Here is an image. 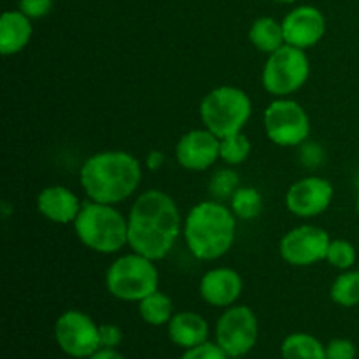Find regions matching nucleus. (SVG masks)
<instances>
[{"label": "nucleus", "instance_id": "nucleus-9", "mask_svg": "<svg viewBox=\"0 0 359 359\" xmlns=\"http://www.w3.org/2000/svg\"><path fill=\"white\" fill-rule=\"evenodd\" d=\"M217 346L230 358L248 354L258 340V319L245 305L230 307L216 326Z\"/></svg>", "mask_w": 359, "mask_h": 359}, {"label": "nucleus", "instance_id": "nucleus-19", "mask_svg": "<svg viewBox=\"0 0 359 359\" xmlns=\"http://www.w3.org/2000/svg\"><path fill=\"white\" fill-rule=\"evenodd\" d=\"M249 41L262 53H269L270 55V53L277 51V49L286 44L283 23L269 16L258 18L252 23L251 30H249Z\"/></svg>", "mask_w": 359, "mask_h": 359}, {"label": "nucleus", "instance_id": "nucleus-28", "mask_svg": "<svg viewBox=\"0 0 359 359\" xmlns=\"http://www.w3.org/2000/svg\"><path fill=\"white\" fill-rule=\"evenodd\" d=\"M356 358V347L351 340L337 339L332 340L326 347V359H354Z\"/></svg>", "mask_w": 359, "mask_h": 359}, {"label": "nucleus", "instance_id": "nucleus-14", "mask_svg": "<svg viewBox=\"0 0 359 359\" xmlns=\"http://www.w3.org/2000/svg\"><path fill=\"white\" fill-rule=\"evenodd\" d=\"M286 44L307 49L318 44L326 32V20L314 6H300L283 20Z\"/></svg>", "mask_w": 359, "mask_h": 359}, {"label": "nucleus", "instance_id": "nucleus-7", "mask_svg": "<svg viewBox=\"0 0 359 359\" xmlns=\"http://www.w3.org/2000/svg\"><path fill=\"white\" fill-rule=\"evenodd\" d=\"M311 62L305 49L284 44L270 53L263 67L262 81L265 90L273 97H286L300 90L309 79Z\"/></svg>", "mask_w": 359, "mask_h": 359}, {"label": "nucleus", "instance_id": "nucleus-2", "mask_svg": "<svg viewBox=\"0 0 359 359\" xmlns=\"http://www.w3.org/2000/svg\"><path fill=\"white\" fill-rule=\"evenodd\" d=\"M79 179L88 198L116 205L137 191L142 167L126 151H102L84 161Z\"/></svg>", "mask_w": 359, "mask_h": 359}, {"label": "nucleus", "instance_id": "nucleus-15", "mask_svg": "<svg viewBox=\"0 0 359 359\" xmlns=\"http://www.w3.org/2000/svg\"><path fill=\"white\" fill-rule=\"evenodd\" d=\"M242 290L241 273L226 266L209 270L200 280V294L212 307H231L241 298Z\"/></svg>", "mask_w": 359, "mask_h": 359}, {"label": "nucleus", "instance_id": "nucleus-22", "mask_svg": "<svg viewBox=\"0 0 359 359\" xmlns=\"http://www.w3.org/2000/svg\"><path fill=\"white\" fill-rule=\"evenodd\" d=\"M330 297L340 307L359 305V270H344L330 287Z\"/></svg>", "mask_w": 359, "mask_h": 359}, {"label": "nucleus", "instance_id": "nucleus-4", "mask_svg": "<svg viewBox=\"0 0 359 359\" xmlns=\"http://www.w3.org/2000/svg\"><path fill=\"white\" fill-rule=\"evenodd\" d=\"M72 224L81 244L98 255H114L128 245V219L114 205L88 200Z\"/></svg>", "mask_w": 359, "mask_h": 359}, {"label": "nucleus", "instance_id": "nucleus-26", "mask_svg": "<svg viewBox=\"0 0 359 359\" xmlns=\"http://www.w3.org/2000/svg\"><path fill=\"white\" fill-rule=\"evenodd\" d=\"M210 193H212L216 198L226 200L233 196V193L241 188V179L238 174L231 168H223V170H217L216 174L210 179Z\"/></svg>", "mask_w": 359, "mask_h": 359}, {"label": "nucleus", "instance_id": "nucleus-29", "mask_svg": "<svg viewBox=\"0 0 359 359\" xmlns=\"http://www.w3.org/2000/svg\"><path fill=\"white\" fill-rule=\"evenodd\" d=\"M53 7V0H20V11L30 20H41L48 16Z\"/></svg>", "mask_w": 359, "mask_h": 359}, {"label": "nucleus", "instance_id": "nucleus-21", "mask_svg": "<svg viewBox=\"0 0 359 359\" xmlns=\"http://www.w3.org/2000/svg\"><path fill=\"white\" fill-rule=\"evenodd\" d=\"M172 300L168 294L161 293V291H154V293L147 294L146 298L139 302V312L140 318L153 326H161L170 323L172 316Z\"/></svg>", "mask_w": 359, "mask_h": 359}, {"label": "nucleus", "instance_id": "nucleus-16", "mask_svg": "<svg viewBox=\"0 0 359 359\" xmlns=\"http://www.w3.org/2000/svg\"><path fill=\"white\" fill-rule=\"evenodd\" d=\"M83 203L65 186H49L37 196V209L46 219L56 224L74 223Z\"/></svg>", "mask_w": 359, "mask_h": 359}, {"label": "nucleus", "instance_id": "nucleus-6", "mask_svg": "<svg viewBox=\"0 0 359 359\" xmlns=\"http://www.w3.org/2000/svg\"><path fill=\"white\" fill-rule=\"evenodd\" d=\"M160 273L153 259L132 252L116 259L105 273V286L114 298L123 302H140L158 291Z\"/></svg>", "mask_w": 359, "mask_h": 359}, {"label": "nucleus", "instance_id": "nucleus-27", "mask_svg": "<svg viewBox=\"0 0 359 359\" xmlns=\"http://www.w3.org/2000/svg\"><path fill=\"white\" fill-rule=\"evenodd\" d=\"M181 359H228V354L217 344H200L191 347Z\"/></svg>", "mask_w": 359, "mask_h": 359}, {"label": "nucleus", "instance_id": "nucleus-34", "mask_svg": "<svg viewBox=\"0 0 359 359\" xmlns=\"http://www.w3.org/2000/svg\"><path fill=\"white\" fill-rule=\"evenodd\" d=\"M356 209H358V214H359V193H358V200H356Z\"/></svg>", "mask_w": 359, "mask_h": 359}, {"label": "nucleus", "instance_id": "nucleus-33", "mask_svg": "<svg viewBox=\"0 0 359 359\" xmlns=\"http://www.w3.org/2000/svg\"><path fill=\"white\" fill-rule=\"evenodd\" d=\"M273 2H279V4H293L297 0H273Z\"/></svg>", "mask_w": 359, "mask_h": 359}, {"label": "nucleus", "instance_id": "nucleus-11", "mask_svg": "<svg viewBox=\"0 0 359 359\" xmlns=\"http://www.w3.org/2000/svg\"><path fill=\"white\" fill-rule=\"evenodd\" d=\"M330 235L314 224H302L287 231L279 244V252L293 266H311L326 259Z\"/></svg>", "mask_w": 359, "mask_h": 359}, {"label": "nucleus", "instance_id": "nucleus-17", "mask_svg": "<svg viewBox=\"0 0 359 359\" xmlns=\"http://www.w3.org/2000/svg\"><path fill=\"white\" fill-rule=\"evenodd\" d=\"M32 20L21 11H6L0 18V53L4 56L23 51L32 39Z\"/></svg>", "mask_w": 359, "mask_h": 359}, {"label": "nucleus", "instance_id": "nucleus-1", "mask_svg": "<svg viewBox=\"0 0 359 359\" xmlns=\"http://www.w3.org/2000/svg\"><path fill=\"white\" fill-rule=\"evenodd\" d=\"M181 230V212L168 193L149 189L137 196L128 214V245L133 252L153 262L163 259Z\"/></svg>", "mask_w": 359, "mask_h": 359}, {"label": "nucleus", "instance_id": "nucleus-18", "mask_svg": "<svg viewBox=\"0 0 359 359\" xmlns=\"http://www.w3.org/2000/svg\"><path fill=\"white\" fill-rule=\"evenodd\" d=\"M209 326L202 316L195 312H179L168 323V337L172 342L184 349L200 346L207 342Z\"/></svg>", "mask_w": 359, "mask_h": 359}, {"label": "nucleus", "instance_id": "nucleus-8", "mask_svg": "<svg viewBox=\"0 0 359 359\" xmlns=\"http://www.w3.org/2000/svg\"><path fill=\"white\" fill-rule=\"evenodd\" d=\"M266 137L283 147L300 146L311 135V118L298 102L277 98L263 116Z\"/></svg>", "mask_w": 359, "mask_h": 359}, {"label": "nucleus", "instance_id": "nucleus-12", "mask_svg": "<svg viewBox=\"0 0 359 359\" xmlns=\"http://www.w3.org/2000/svg\"><path fill=\"white\" fill-rule=\"evenodd\" d=\"M335 189L323 177H304L293 182L286 193V207L298 217H314L325 212L332 203Z\"/></svg>", "mask_w": 359, "mask_h": 359}, {"label": "nucleus", "instance_id": "nucleus-23", "mask_svg": "<svg viewBox=\"0 0 359 359\" xmlns=\"http://www.w3.org/2000/svg\"><path fill=\"white\" fill-rule=\"evenodd\" d=\"M233 214L237 219L242 221H251L262 214L263 210V198L256 188H248V186H241L233 196L230 198Z\"/></svg>", "mask_w": 359, "mask_h": 359}, {"label": "nucleus", "instance_id": "nucleus-24", "mask_svg": "<svg viewBox=\"0 0 359 359\" xmlns=\"http://www.w3.org/2000/svg\"><path fill=\"white\" fill-rule=\"evenodd\" d=\"M252 144L244 133H235V135L221 139L219 158L228 165H241L248 160L251 154Z\"/></svg>", "mask_w": 359, "mask_h": 359}, {"label": "nucleus", "instance_id": "nucleus-13", "mask_svg": "<svg viewBox=\"0 0 359 359\" xmlns=\"http://www.w3.org/2000/svg\"><path fill=\"white\" fill-rule=\"evenodd\" d=\"M221 139L210 130H191L179 139L175 146V158L186 170L202 172L219 158Z\"/></svg>", "mask_w": 359, "mask_h": 359}, {"label": "nucleus", "instance_id": "nucleus-5", "mask_svg": "<svg viewBox=\"0 0 359 359\" xmlns=\"http://www.w3.org/2000/svg\"><path fill=\"white\" fill-rule=\"evenodd\" d=\"M252 112L251 98L235 86H219L209 91L200 104L203 126L219 139L241 133Z\"/></svg>", "mask_w": 359, "mask_h": 359}, {"label": "nucleus", "instance_id": "nucleus-3", "mask_svg": "<svg viewBox=\"0 0 359 359\" xmlns=\"http://www.w3.org/2000/svg\"><path fill=\"white\" fill-rule=\"evenodd\" d=\"M182 235L189 252L202 262H214L226 255L237 235V216L216 200H205L193 207L182 224Z\"/></svg>", "mask_w": 359, "mask_h": 359}, {"label": "nucleus", "instance_id": "nucleus-10", "mask_svg": "<svg viewBox=\"0 0 359 359\" xmlns=\"http://www.w3.org/2000/svg\"><path fill=\"white\" fill-rule=\"evenodd\" d=\"M55 337L60 349L72 358H90L102 347L100 328L79 311H67L60 316Z\"/></svg>", "mask_w": 359, "mask_h": 359}, {"label": "nucleus", "instance_id": "nucleus-25", "mask_svg": "<svg viewBox=\"0 0 359 359\" xmlns=\"http://www.w3.org/2000/svg\"><path fill=\"white\" fill-rule=\"evenodd\" d=\"M356 248L349 241L337 238L330 242L328 252H326V262L339 270H351L356 263Z\"/></svg>", "mask_w": 359, "mask_h": 359}, {"label": "nucleus", "instance_id": "nucleus-31", "mask_svg": "<svg viewBox=\"0 0 359 359\" xmlns=\"http://www.w3.org/2000/svg\"><path fill=\"white\" fill-rule=\"evenodd\" d=\"M163 163H165V154L161 153V151L154 149L146 156V165L149 170H158V168H161V165Z\"/></svg>", "mask_w": 359, "mask_h": 359}, {"label": "nucleus", "instance_id": "nucleus-20", "mask_svg": "<svg viewBox=\"0 0 359 359\" xmlns=\"http://www.w3.org/2000/svg\"><path fill=\"white\" fill-rule=\"evenodd\" d=\"M280 353L284 359H326V347L307 333H293L287 337Z\"/></svg>", "mask_w": 359, "mask_h": 359}, {"label": "nucleus", "instance_id": "nucleus-30", "mask_svg": "<svg viewBox=\"0 0 359 359\" xmlns=\"http://www.w3.org/2000/svg\"><path fill=\"white\" fill-rule=\"evenodd\" d=\"M100 344L102 347H109V349H116L123 340V332L119 326L116 325H100Z\"/></svg>", "mask_w": 359, "mask_h": 359}, {"label": "nucleus", "instance_id": "nucleus-32", "mask_svg": "<svg viewBox=\"0 0 359 359\" xmlns=\"http://www.w3.org/2000/svg\"><path fill=\"white\" fill-rule=\"evenodd\" d=\"M90 359H125V358H123L116 349L100 347V349H98L93 356H90Z\"/></svg>", "mask_w": 359, "mask_h": 359}]
</instances>
